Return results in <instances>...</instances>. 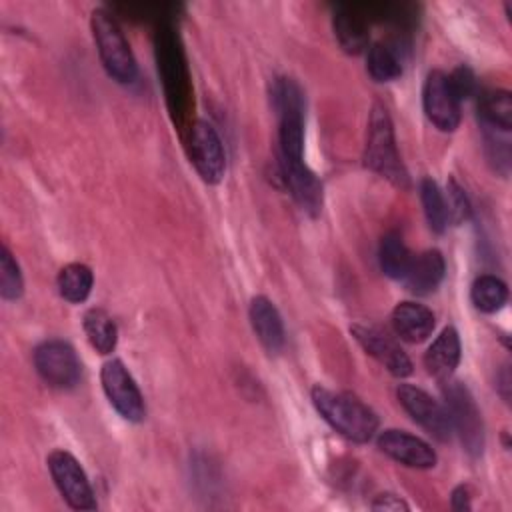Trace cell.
Segmentation results:
<instances>
[{"instance_id":"cell-1","label":"cell","mask_w":512,"mask_h":512,"mask_svg":"<svg viewBox=\"0 0 512 512\" xmlns=\"http://www.w3.org/2000/svg\"><path fill=\"white\" fill-rule=\"evenodd\" d=\"M156 60L170 116L182 132H188L192 126L190 112L194 108L192 84L180 38L170 24H162L156 32Z\"/></svg>"},{"instance_id":"cell-2","label":"cell","mask_w":512,"mask_h":512,"mask_svg":"<svg viewBox=\"0 0 512 512\" xmlns=\"http://www.w3.org/2000/svg\"><path fill=\"white\" fill-rule=\"evenodd\" d=\"M312 402L320 416L352 442H368L378 430L374 410L348 392H334L318 384L312 388Z\"/></svg>"},{"instance_id":"cell-3","label":"cell","mask_w":512,"mask_h":512,"mask_svg":"<svg viewBox=\"0 0 512 512\" xmlns=\"http://www.w3.org/2000/svg\"><path fill=\"white\" fill-rule=\"evenodd\" d=\"M90 26H92V36H94L100 60L108 76L120 84L134 82L138 74L136 58L114 16L98 8L92 12Z\"/></svg>"},{"instance_id":"cell-4","label":"cell","mask_w":512,"mask_h":512,"mask_svg":"<svg viewBox=\"0 0 512 512\" xmlns=\"http://www.w3.org/2000/svg\"><path fill=\"white\" fill-rule=\"evenodd\" d=\"M364 164L370 170L394 182L396 186H404L408 180L396 148L392 120L388 116V110L382 104H374L370 112L366 146H364Z\"/></svg>"},{"instance_id":"cell-5","label":"cell","mask_w":512,"mask_h":512,"mask_svg":"<svg viewBox=\"0 0 512 512\" xmlns=\"http://www.w3.org/2000/svg\"><path fill=\"white\" fill-rule=\"evenodd\" d=\"M444 408L448 412L452 430L458 432L464 450L470 456H480L484 450V424L482 414L470 390L456 380H444Z\"/></svg>"},{"instance_id":"cell-6","label":"cell","mask_w":512,"mask_h":512,"mask_svg":"<svg viewBox=\"0 0 512 512\" xmlns=\"http://www.w3.org/2000/svg\"><path fill=\"white\" fill-rule=\"evenodd\" d=\"M190 162L206 184H218L226 172V154L216 128L206 120H194L186 132Z\"/></svg>"},{"instance_id":"cell-7","label":"cell","mask_w":512,"mask_h":512,"mask_svg":"<svg viewBox=\"0 0 512 512\" xmlns=\"http://www.w3.org/2000/svg\"><path fill=\"white\" fill-rule=\"evenodd\" d=\"M48 470L52 480L66 500V504L74 510H96V498L92 486L78 464V460L66 450H54L48 456Z\"/></svg>"},{"instance_id":"cell-8","label":"cell","mask_w":512,"mask_h":512,"mask_svg":"<svg viewBox=\"0 0 512 512\" xmlns=\"http://www.w3.org/2000/svg\"><path fill=\"white\" fill-rule=\"evenodd\" d=\"M34 366L46 384L60 390L76 386L82 374L74 348L64 340L42 342L34 350Z\"/></svg>"},{"instance_id":"cell-9","label":"cell","mask_w":512,"mask_h":512,"mask_svg":"<svg viewBox=\"0 0 512 512\" xmlns=\"http://www.w3.org/2000/svg\"><path fill=\"white\" fill-rule=\"evenodd\" d=\"M100 380H102V388H104L108 402L116 408V412L122 418L130 420V422L144 420V416H146L144 398H142L134 378L130 376L128 368L122 364V360L112 358V360L104 362V366L100 370Z\"/></svg>"},{"instance_id":"cell-10","label":"cell","mask_w":512,"mask_h":512,"mask_svg":"<svg viewBox=\"0 0 512 512\" xmlns=\"http://www.w3.org/2000/svg\"><path fill=\"white\" fill-rule=\"evenodd\" d=\"M396 396L402 408L410 414V418L416 424H420L430 436H434L440 442L450 440L454 430L446 408L438 400H434L428 392L412 384H400L396 388Z\"/></svg>"},{"instance_id":"cell-11","label":"cell","mask_w":512,"mask_h":512,"mask_svg":"<svg viewBox=\"0 0 512 512\" xmlns=\"http://www.w3.org/2000/svg\"><path fill=\"white\" fill-rule=\"evenodd\" d=\"M422 104L426 118L442 132H454L460 124V98L450 86L444 72L432 70L426 76L422 90Z\"/></svg>"},{"instance_id":"cell-12","label":"cell","mask_w":512,"mask_h":512,"mask_svg":"<svg viewBox=\"0 0 512 512\" xmlns=\"http://www.w3.org/2000/svg\"><path fill=\"white\" fill-rule=\"evenodd\" d=\"M350 332L364 352L376 358L392 376L404 378L412 374L410 358L386 330L372 324H354L350 326Z\"/></svg>"},{"instance_id":"cell-13","label":"cell","mask_w":512,"mask_h":512,"mask_svg":"<svg viewBox=\"0 0 512 512\" xmlns=\"http://www.w3.org/2000/svg\"><path fill=\"white\" fill-rule=\"evenodd\" d=\"M376 442H378V448L386 456H390L392 460H396L408 468L428 470V468L436 466L438 458H436V452L432 450V446L410 432L388 428L378 434Z\"/></svg>"},{"instance_id":"cell-14","label":"cell","mask_w":512,"mask_h":512,"mask_svg":"<svg viewBox=\"0 0 512 512\" xmlns=\"http://www.w3.org/2000/svg\"><path fill=\"white\" fill-rule=\"evenodd\" d=\"M280 170L296 204L306 214L318 216L324 202L322 182L318 176L306 166L304 160H280Z\"/></svg>"},{"instance_id":"cell-15","label":"cell","mask_w":512,"mask_h":512,"mask_svg":"<svg viewBox=\"0 0 512 512\" xmlns=\"http://www.w3.org/2000/svg\"><path fill=\"white\" fill-rule=\"evenodd\" d=\"M248 312L252 330L260 344L272 354L280 352L284 346V324L272 300H268L266 296H254Z\"/></svg>"},{"instance_id":"cell-16","label":"cell","mask_w":512,"mask_h":512,"mask_svg":"<svg viewBox=\"0 0 512 512\" xmlns=\"http://www.w3.org/2000/svg\"><path fill=\"white\" fill-rule=\"evenodd\" d=\"M444 270L446 266L442 254L438 250H424L412 256L402 282L412 294L426 296L438 288L444 278Z\"/></svg>"},{"instance_id":"cell-17","label":"cell","mask_w":512,"mask_h":512,"mask_svg":"<svg viewBox=\"0 0 512 512\" xmlns=\"http://www.w3.org/2000/svg\"><path fill=\"white\" fill-rule=\"evenodd\" d=\"M390 320H392L394 332L410 344L424 342L432 334L434 324H436L432 310L422 304H416V302L396 304Z\"/></svg>"},{"instance_id":"cell-18","label":"cell","mask_w":512,"mask_h":512,"mask_svg":"<svg viewBox=\"0 0 512 512\" xmlns=\"http://www.w3.org/2000/svg\"><path fill=\"white\" fill-rule=\"evenodd\" d=\"M460 362V338L452 326H446L424 354V366L430 376L444 382Z\"/></svg>"},{"instance_id":"cell-19","label":"cell","mask_w":512,"mask_h":512,"mask_svg":"<svg viewBox=\"0 0 512 512\" xmlns=\"http://www.w3.org/2000/svg\"><path fill=\"white\" fill-rule=\"evenodd\" d=\"M332 28L346 54H360L368 48V20L358 6H340L334 12Z\"/></svg>"},{"instance_id":"cell-20","label":"cell","mask_w":512,"mask_h":512,"mask_svg":"<svg viewBox=\"0 0 512 512\" xmlns=\"http://www.w3.org/2000/svg\"><path fill=\"white\" fill-rule=\"evenodd\" d=\"M366 70L376 82H390L402 76V48L390 42H374L366 52Z\"/></svg>"},{"instance_id":"cell-21","label":"cell","mask_w":512,"mask_h":512,"mask_svg":"<svg viewBox=\"0 0 512 512\" xmlns=\"http://www.w3.org/2000/svg\"><path fill=\"white\" fill-rule=\"evenodd\" d=\"M84 332L86 338L90 342V346L98 352V354H110L116 348L118 342V330L114 320L110 318V314L102 308H90L84 314Z\"/></svg>"},{"instance_id":"cell-22","label":"cell","mask_w":512,"mask_h":512,"mask_svg":"<svg viewBox=\"0 0 512 512\" xmlns=\"http://www.w3.org/2000/svg\"><path fill=\"white\" fill-rule=\"evenodd\" d=\"M92 284H94L92 270L86 264H80V262L66 264L58 272V278H56V286H58L60 296L66 302H72V304L84 302L90 296Z\"/></svg>"},{"instance_id":"cell-23","label":"cell","mask_w":512,"mask_h":512,"mask_svg":"<svg viewBox=\"0 0 512 512\" xmlns=\"http://www.w3.org/2000/svg\"><path fill=\"white\" fill-rule=\"evenodd\" d=\"M478 112L488 128L508 132L512 128V96L508 90H486L480 96Z\"/></svg>"},{"instance_id":"cell-24","label":"cell","mask_w":512,"mask_h":512,"mask_svg":"<svg viewBox=\"0 0 512 512\" xmlns=\"http://www.w3.org/2000/svg\"><path fill=\"white\" fill-rule=\"evenodd\" d=\"M378 260H380V268L382 272L388 276V278H394V280H402L408 266H410V260H412V254L410 250L406 248L402 236L398 232H388L382 242H380V250H378Z\"/></svg>"},{"instance_id":"cell-25","label":"cell","mask_w":512,"mask_h":512,"mask_svg":"<svg viewBox=\"0 0 512 512\" xmlns=\"http://www.w3.org/2000/svg\"><path fill=\"white\" fill-rule=\"evenodd\" d=\"M470 298H472V304L480 312L494 314L506 304L508 288L500 278H496L492 274H484V276L474 280L472 290H470Z\"/></svg>"},{"instance_id":"cell-26","label":"cell","mask_w":512,"mask_h":512,"mask_svg":"<svg viewBox=\"0 0 512 512\" xmlns=\"http://www.w3.org/2000/svg\"><path fill=\"white\" fill-rule=\"evenodd\" d=\"M420 200H422L430 230L436 234H442L448 226V210H446L444 194L432 178H424L420 182Z\"/></svg>"},{"instance_id":"cell-27","label":"cell","mask_w":512,"mask_h":512,"mask_svg":"<svg viewBox=\"0 0 512 512\" xmlns=\"http://www.w3.org/2000/svg\"><path fill=\"white\" fill-rule=\"evenodd\" d=\"M24 292V280L10 250H0V294L4 300H18Z\"/></svg>"},{"instance_id":"cell-28","label":"cell","mask_w":512,"mask_h":512,"mask_svg":"<svg viewBox=\"0 0 512 512\" xmlns=\"http://www.w3.org/2000/svg\"><path fill=\"white\" fill-rule=\"evenodd\" d=\"M446 210H448V222L452 224H462L470 218V200L468 196L464 194V190L458 186L456 180H448V186H446Z\"/></svg>"},{"instance_id":"cell-29","label":"cell","mask_w":512,"mask_h":512,"mask_svg":"<svg viewBox=\"0 0 512 512\" xmlns=\"http://www.w3.org/2000/svg\"><path fill=\"white\" fill-rule=\"evenodd\" d=\"M448 80H450V86H452V90L456 92V96L460 100L472 96L474 90H476V76H474V72L468 66H458L448 76Z\"/></svg>"},{"instance_id":"cell-30","label":"cell","mask_w":512,"mask_h":512,"mask_svg":"<svg viewBox=\"0 0 512 512\" xmlns=\"http://www.w3.org/2000/svg\"><path fill=\"white\" fill-rule=\"evenodd\" d=\"M372 510H384V512H400V510H408V504L396 496V494H380L376 496V500L372 502Z\"/></svg>"},{"instance_id":"cell-31","label":"cell","mask_w":512,"mask_h":512,"mask_svg":"<svg viewBox=\"0 0 512 512\" xmlns=\"http://www.w3.org/2000/svg\"><path fill=\"white\" fill-rule=\"evenodd\" d=\"M450 500H452V508L454 510H460V512L470 510V490H468V486L454 488Z\"/></svg>"},{"instance_id":"cell-32","label":"cell","mask_w":512,"mask_h":512,"mask_svg":"<svg viewBox=\"0 0 512 512\" xmlns=\"http://www.w3.org/2000/svg\"><path fill=\"white\" fill-rule=\"evenodd\" d=\"M498 390L502 394V398L508 402L510 398V372H508V366H502V372H500V378H498Z\"/></svg>"}]
</instances>
